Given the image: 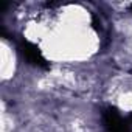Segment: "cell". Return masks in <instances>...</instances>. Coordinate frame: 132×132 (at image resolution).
<instances>
[{"label":"cell","mask_w":132,"mask_h":132,"mask_svg":"<svg viewBox=\"0 0 132 132\" xmlns=\"http://www.w3.org/2000/svg\"><path fill=\"white\" fill-rule=\"evenodd\" d=\"M20 51H22V54L25 56V59H27L28 62H31V64H34V65H39V67H48V64H47V61L44 59L42 53H40L33 44H30V42H22Z\"/></svg>","instance_id":"2"},{"label":"cell","mask_w":132,"mask_h":132,"mask_svg":"<svg viewBox=\"0 0 132 132\" xmlns=\"http://www.w3.org/2000/svg\"><path fill=\"white\" fill-rule=\"evenodd\" d=\"M104 124H106V129L109 132H129L126 121L113 109H109L104 112Z\"/></svg>","instance_id":"1"}]
</instances>
